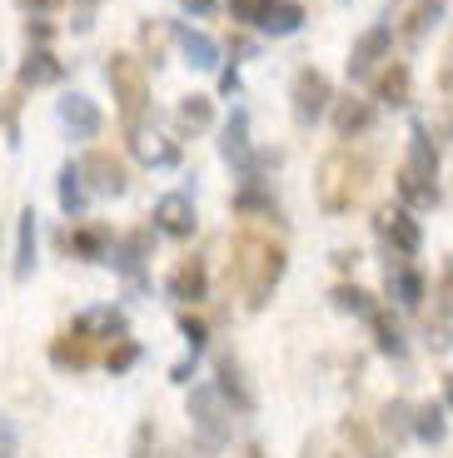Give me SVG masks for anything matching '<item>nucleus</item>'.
Here are the masks:
<instances>
[{"mask_svg": "<svg viewBox=\"0 0 453 458\" xmlns=\"http://www.w3.org/2000/svg\"><path fill=\"white\" fill-rule=\"evenodd\" d=\"M284 244H274L264 229H239L229 244V289L244 299V310L260 314L269 304L274 284L284 279Z\"/></svg>", "mask_w": 453, "mask_h": 458, "instance_id": "obj_1", "label": "nucleus"}, {"mask_svg": "<svg viewBox=\"0 0 453 458\" xmlns=\"http://www.w3.org/2000/svg\"><path fill=\"white\" fill-rule=\"evenodd\" d=\"M50 359H56V369H85V364H95V349H90V339L65 334V339L50 344Z\"/></svg>", "mask_w": 453, "mask_h": 458, "instance_id": "obj_26", "label": "nucleus"}, {"mask_svg": "<svg viewBox=\"0 0 453 458\" xmlns=\"http://www.w3.org/2000/svg\"><path fill=\"white\" fill-rule=\"evenodd\" d=\"M130 149H135V155H140L145 165H175V160H180V149H175L170 140H159L150 125L130 130Z\"/></svg>", "mask_w": 453, "mask_h": 458, "instance_id": "obj_21", "label": "nucleus"}, {"mask_svg": "<svg viewBox=\"0 0 453 458\" xmlns=\"http://www.w3.org/2000/svg\"><path fill=\"white\" fill-rule=\"evenodd\" d=\"M180 329H184V339H190V349L200 354V349H204V339H209V329H204V324L194 319V314H184V319H180Z\"/></svg>", "mask_w": 453, "mask_h": 458, "instance_id": "obj_39", "label": "nucleus"}, {"mask_svg": "<svg viewBox=\"0 0 453 458\" xmlns=\"http://www.w3.org/2000/svg\"><path fill=\"white\" fill-rule=\"evenodd\" d=\"M344 434H349L354 444L363 448V458H384V448L374 444V434H369V428H363V424H344Z\"/></svg>", "mask_w": 453, "mask_h": 458, "instance_id": "obj_37", "label": "nucleus"}, {"mask_svg": "<svg viewBox=\"0 0 453 458\" xmlns=\"http://www.w3.org/2000/svg\"><path fill=\"white\" fill-rule=\"evenodd\" d=\"M379 229H384V240L394 244L404 259H414V254L423 250V234H419V225L408 219V209H394V205H389L384 215H379Z\"/></svg>", "mask_w": 453, "mask_h": 458, "instance_id": "obj_10", "label": "nucleus"}, {"mask_svg": "<svg viewBox=\"0 0 453 458\" xmlns=\"http://www.w3.org/2000/svg\"><path fill=\"white\" fill-rule=\"evenodd\" d=\"M60 0H21V11H30V15H46V11H56Z\"/></svg>", "mask_w": 453, "mask_h": 458, "instance_id": "obj_42", "label": "nucleus"}, {"mask_svg": "<svg viewBox=\"0 0 453 458\" xmlns=\"http://www.w3.org/2000/svg\"><path fill=\"white\" fill-rule=\"evenodd\" d=\"M190 419H194V434H200V454H215V448H225V438H229L225 394L209 389V384H200V389L190 394Z\"/></svg>", "mask_w": 453, "mask_h": 458, "instance_id": "obj_5", "label": "nucleus"}, {"mask_svg": "<svg viewBox=\"0 0 453 458\" xmlns=\"http://www.w3.org/2000/svg\"><path fill=\"white\" fill-rule=\"evenodd\" d=\"M80 339H125V310L115 304H100V310H80L75 314V329Z\"/></svg>", "mask_w": 453, "mask_h": 458, "instance_id": "obj_9", "label": "nucleus"}, {"mask_svg": "<svg viewBox=\"0 0 453 458\" xmlns=\"http://www.w3.org/2000/svg\"><path fill=\"white\" fill-rule=\"evenodd\" d=\"M433 294H439V314H443V319H449V314H453V259L443 264V275H439V289H433Z\"/></svg>", "mask_w": 453, "mask_h": 458, "instance_id": "obj_36", "label": "nucleus"}, {"mask_svg": "<svg viewBox=\"0 0 453 458\" xmlns=\"http://www.w3.org/2000/svg\"><path fill=\"white\" fill-rule=\"evenodd\" d=\"M35 269V209L21 215V250H15V279H30Z\"/></svg>", "mask_w": 453, "mask_h": 458, "instance_id": "obj_29", "label": "nucleus"}, {"mask_svg": "<svg viewBox=\"0 0 453 458\" xmlns=\"http://www.w3.org/2000/svg\"><path fill=\"white\" fill-rule=\"evenodd\" d=\"M449 409H453V384H449Z\"/></svg>", "mask_w": 453, "mask_h": 458, "instance_id": "obj_45", "label": "nucleus"}, {"mask_svg": "<svg viewBox=\"0 0 453 458\" xmlns=\"http://www.w3.org/2000/svg\"><path fill=\"white\" fill-rule=\"evenodd\" d=\"M235 215H274L279 219V209H274V199L260 190V180H244V190L235 195Z\"/></svg>", "mask_w": 453, "mask_h": 458, "instance_id": "obj_28", "label": "nucleus"}, {"mask_svg": "<svg viewBox=\"0 0 453 458\" xmlns=\"http://www.w3.org/2000/svg\"><path fill=\"white\" fill-rule=\"evenodd\" d=\"M329 105H334V85H329V75L314 70V65H304L295 75V120L299 125H314Z\"/></svg>", "mask_w": 453, "mask_h": 458, "instance_id": "obj_6", "label": "nucleus"}, {"mask_svg": "<svg viewBox=\"0 0 453 458\" xmlns=\"http://www.w3.org/2000/svg\"><path fill=\"white\" fill-rule=\"evenodd\" d=\"M85 199H90V184H85V174H80V165H60V209L65 215H80L85 209Z\"/></svg>", "mask_w": 453, "mask_h": 458, "instance_id": "obj_25", "label": "nucleus"}, {"mask_svg": "<svg viewBox=\"0 0 453 458\" xmlns=\"http://www.w3.org/2000/svg\"><path fill=\"white\" fill-rule=\"evenodd\" d=\"M155 225L165 229L170 240H190L200 219H194V205H190L184 195H165V199L155 205Z\"/></svg>", "mask_w": 453, "mask_h": 458, "instance_id": "obj_11", "label": "nucleus"}, {"mask_svg": "<svg viewBox=\"0 0 453 458\" xmlns=\"http://www.w3.org/2000/svg\"><path fill=\"white\" fill-rule=\"evenodd\" d=\"M414 428V409H408L404 399H394V403H384V434H408Z\"/></svg>", "mask_w": 453, "mask_h": 458, "instance_id": "obj_33", "label": "nucleus"}, {"mask_svg": "<svg viewBox=\"0 0 453 458\" xmlns=\"http://www.w3.org/2000/svg\"><path fill=\"white\" fill-rule=\"evenodd\" d=\"M443 428H449V424H443V409H439V403H423V409H414V434H419L423 444H439Z\"/></svg>", "mask_w": 453, "mask_h": 458, "instance_id": "obj_31", "label": "nucleus"}, {"mask_svg": "<svg viewBox=\"0 0 453 458\" xmlns=\"http://www.w3.org/2000/svg\"><path fill=\"white\" fill-rule=\"evenodd\" d=\"M130 458H155V428H150V424L135 428V454H130Z\"/></svg>", "mask_w": 453, "mask_h": 458, "instance_id": "obj_40", "label": "nucleus"}, {"mask_svg": "<svg viewBox=\"0 0 453 458\" xmlns=\"http://www.w3.org/2000/svg\"><path fill=\"white\" fill-rule=\"evenodd\" d=\"M135 359H140V349H135V344H130V339H120V344H115V349H110V359H105V364H110L115 374H125V369L135 364Z\"/></svg>", "mask_w": 453, "mask_h": 458, "instance_id": "obj_35", "label": "nucleus"}, {"mask_svg": "<svg viewBox=\"0 0 453 458\" xmlns=\"http://www.w3.org/2000/svg\"><path fill=\"white\" fill-rule=\"evenodd\" d=\"M369 125H374V105H369V100H359V95H344V100H334V130H339V140L363 135Z\"/></svg>", "mask_w": 453, "mask_h": 458, "instance_id": "obj_14", "label": "nucleus"}, {"mask_svg": "<svg viewBox=\"0 0 453 458\" xmlns=\"http://www.w3.org/2000/svg\"><path fill=\"white\" fill-rule=\"evenodd\" d=\"M219 90H229V95L239 90V75H235V70H225V75H219Z\"/></svg>", "mask_w": 453, "mask_h": 458, "instance_id": "obj_44", "label": "nucleus"}, {"mask_svg": "<svg viewBox=\"0 0 453 458\" xmlns=\"http://www.w3.org/2000/svg\"><path fill=\"white\" fill-rule=\"evenodd\" d=\"M219 394H225V399H235L239 403V409H250V389H244V384H239V369H235V359H219Z\"/></svg>", "mask_w": 453, "mask_h": 458, "instance_id": "obj_32", "label": "nucleus"}, {"mask_svg": "<svg viewBox=\"0 0 453 458\" xmlns=\"http://www.w3.org/2000/svg\"><path fill=\"white\" fill-rule=\"evenodd\" d=\"M204 289H209V279H204V259H180V269L170 275V294L180 299V304H200Z\"/></svg>", "mask_w": 453, "mask_h": 458, "instance_id": "obj_18", "label": "nucleus"}, {"mask_svg": "<svg viewBox=\"0 0 453 458\" xmlns=\"http://www.w3.org/2000/svg\"><path fill=\"white\" fill-rule=\"evenodd\" d=\"M443 21V5H439V0H433V5H423V11H414V15H408V40H423V35H429V25H439Z\"/></svg>", "mask_w": 453, "mask_h": 458, "instance_id": "obj_34", "label": "nucleus"}, {"mask_svg": "<svg viewBox=\"0 0 453 458\" xmlns=\"http://www.w3.org/2000/svg\"><path fill=\"white\" fill-rule=\"evenodd\" d=\"M70 254H75V259H110L115 254V234L105 225H80V229H70Z\"/></svg>", "mask_w": 453, "mask_h": 458, "instance_id": "obj_12", "label": "nucleus"}, {"mask_svg": "<svg viewBox=\"0 0 453 458\" xmlns=\"http://www.w3.org/2000/svg\"><path fill=\"white\" fill-rule=\"evenodd\" d=\"M369 329H374L379 354H389V359H404V334H398V324L389 319L384 310H374V314H369Z\"/></svg>", "mask_w": 453, "mask_h": 458, "instance_id": "obj_27", "label": "nucleus"}, {"mask_svg": "<svg viewBox=\"0 0 453 458\" xmlns=\"http://www.w3.org/2000/svg\"><path fill=\"white\" fill-rule=\"evenodd\" d=\"M260 11H264V0H229V15L244 25H260Z\"/></svg>", "mask_w": 453, "mask_h": 458, "instance_id": "obj_38", "label": "nucleus"}, {"mask_svg": "<svg viewBox=\"0 0 453 458\" xmlns=\"http://www.w3.org/2000/svg\"><path fill=\"white\" fill-rule=\"evenodd\" d=\"M184 11H194V15H209V11H215V0H184Z\"/></svg>", "mask_w": 453, "mask_h": 458, "instance_id": "obj_43", "label": "nucleus"}, {"mask_svg": "<svg viewBox=\"0 0 453 458\" xmlns=\"http://www.w3.org/2000/svg\"><path fill=\"white\" fill-rule=\"evenodd\" d=\"M145 254H150V234L140 229V234H125V240L115 244L110 264H120L130 275V284H145Z\"/></svg>", "mask_w": 453, "mask_h": 458, "instance_id": "obj_19", "label": "nucleus"}, {"mask_svg": "<svg viewBox=\"0 0 453 458\" xmlns=\"http://www.w3.org/2000/svg\"><path fill=\"white\" fill-rule=\"evenodd\" d=\"M25 40H30V46H46V40H50V25H46V21H30V25H25Z\"/></svg>", "mask_w": 453, "mask_h": 458, "instance_id": "obj_41", "label": "nucleus"}, {"mask_svg": "<svg viewBox=\"0 0 453 458\" xmlns=\"http://www.w3.org/2000/svg\"><path fill=\"white\" fill-rule=\"evenodd\" d=\"M105 75H110V90H115V100H120V120H125V135H130V130L145 125V105H150L145 65H140L135 55H110Z\"/></svg>", "mask_w": 453, "mask_h": 458, "instance_id": "obj_4", "label": "nucleus"}, {"mask_svg": "<svg viewBox=\"0 0 453 458\" xmlns=\"http://www.w3.org/2000/svg\"><path fill=\"white\" fill-rule=\"evenodd\" d=\"M56 81H60V60L46 46H30V55L21 60V85L30 90V85H56Z\"/></svg>", "mask_w": 453, "mask_h": 458, "instance_id": "obj_22", "label": "nucleus"}, {"mask_svg": "<svg viewBox=\"0 0 453 458\" xmlns=\"http://www.w3.org/2000/svg\"><path fill=\"white\" fill-rule=\"evenodd\" d=\"M439 149H433L429 130L414 125V135H408V160L404 170H398V195H404V205L414 209H429L439 205Z\"/></svg>", "mask_w": 453, "mask_h": 458, "instance_id": "obj_3", "label": "nucleus"}, {"mask_svg": "<svg viewBox=\"0 0 453 458\" xmlns=\"http://www.w3.org/2000/svg\"><path fill=\"white\" fill-rule=\"evenodd\" d=\"M80 174H85V184H90L95 195H125V190H130L125 160L110 155V149H90V155L80 160Z\"/></svg>", "mask_w": 453, "mask_h": 458, "instance_id": "obj_7", "label": "nucleus"}, {"mask_svg": "<svg viewBox=\"0 0 453 458\" xmlns=\"http://www.w3.org/2000/svg\"><path fill=\"white\" fill-rule=\"evenodd\" d=\"M363 184H369V160H359L349 149H334V155H324V165H319L314 190H319V205H324L329 215H344V209L363 195Z\"/></svg>", "mask_w": 453, "mask_h": 458, "instance_id": "obj_2", "label": "nucleus"}, {"mask_svg": "<svg viewBox=\"0 0 453 458\" xmlns=\"http://www.w3.org/2000/svg\"><path fill=\"white\" fill-rule=\"evenodd\" d=\"M299 25H304V5L299 0H264V11H260L264 35H295Z\"/></svg>", "mask_w": 453, "mask_h": 458, "instance_id": "obj_16", "label": "nucleus"}, {"mask_svg": "<svg viewBox=\"0 0 453 458\" xmlns=\"http://www.w3.org/2000/svg\"><path fill=\"white\" fill-rule=\"evenodd\" d=\"M209 120H215V105H209V95H184L180 110H175V125H180V135H200V130H209Z\"/></svg>", "mask_w": 453, "mask_h": 458, "instance_id": "obj_23", "label": "nucleus"}, {"mask_svg": "<svg viewBox=\"0 0 453 458\" xmlns=\"http://www.w3.org/2000/svg\"><path fill=\"white\" fill-rule=\"evenodd\" d=\"M389 25H374V30H363L359 40H354V50H349V75L354 81H363V75H374V65L389 55Z\"/></svg>", "mask_w": 453, "mask_h": 458, "instance_id": "obj_8", "label": "nucleus"}, {"mask_svg": "<svg viewBox=\"0 0 453 458\" xmlns=\"http://www.w3.org/2000/svg\"><path fill=\"white\" fill-rule=\"evenodd\" d=\"M219 149H225V160H229V165H239V170L250 174L254 155H250V114H244V110L229 114V125H225V145H219Z\"/></svg>", "mask_w": 453, "mask_h": 458, "instance_id": "obj_17", "label": "nucleus"}, {"mask_svg": "<svg viewBox=\"0 0 453 458\" xmlns=\"http://www.w3.org/2000/svg\"><path fill=\"white\" fill-rule=\"evenodd\" d=\"M175 40H180L184 60H190L194 70H215L219 65V46L209 40L204 30H190V25H175Z\"/></svg>", "mask_w": 453, "mask_h": 458, "instance_id": "obj_20", "label": "nucleus"}, {"mask_svg": "<svg viewBox=\"0 0 453 458\" xmlns=\"http://www.w3.org/2000/svg\"><path fill=\"white\" fill-rule=\"evenodd\" d=\"M408 65H389L374 75V100L379 105H408Z\"/></svg>", "mask_w": 453, "mask_h": 458, "instance_id": "obj_24", "label": "nucleus"}, {"mask_svg": "<svg viewBox=\"0 0 453 458\" xmlns=\"http://www.w3.org/2000/svg\"><path fill=\"white\" fill-rule=\"evenodd\" d=\"M334 310L369 319V314H374V294H369V289H359V284H339V289H334Z\"/></svg>", "mask_w": 453, "mask_h": 458, "instance_id": "obj_30", "label": "nucleus"}, {"mask_svg": "<svg viewBox=\"0 0 453 458\" xmlns=\"http://www.w3.org/2000/svg\"><path fill=\"white\" fill-rule=\"evenodd\" d=\"M389 294H394L404 310H419L423 294H429V279H423L414 264H389Z\"/></svg>", "mask_w": 453, "mask_h": 458, "instance_id": "obj_15", "label": "nucleus"}, {"mask_svg": "<svg viewBox=\"0 0 453 458\" xmlns=\"http://www.w3.org/2000/svg\"><path fill=\"white\" fill-rule=\"evenodd\" d=\"M60 120H65V130H75V140H95L105 125L95 100H85V95H65V100H60Z\"/></svg>", "mask_w": 453, "mask_h": 458, "instance_id": "obj_13", "label": "nucleus"}]
</instances>
